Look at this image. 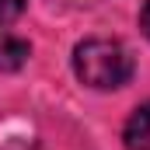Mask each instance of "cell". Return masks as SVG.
<instances>
[{"label": "cell", "mask_w": 150, "mask_h": 150, "mask_svg": "<svg viewBox=\"0 0 150 150\" xmlns=\"http://www.w3.org/2000/svg\"><path fill=\"white\" fill-rule=\"evenodd\" d=\"M74 70L87 87L115 91L133 77V56L115 38H84L74 49Z\"/></svg>", "instance_id": "1"}, {"label": "cell", "mask_w": 150, "mask_h": 150, "mask_svg": "<svg viewBox=\"0 0 150 150\" xmlns=\"http://www.w3.org/2000/svg\"><path fill=\"white\" fill-rule=\"evenodd\" d=\"M122 140H126L129 150H150V101H143L129 115V122L122 129Z\"/></svg>", "instance_id": "2"}, {"label": "cell", "mask_w": 150, "mask_h": 150, "mask_svg": "<svg viewBox=\"0 0 150 150\" xmlns=\"http://www.w3.org/2000/svg\"><path fill=\"white\" fill-rule=\"evenodd\" d=\"M28 56H32V49H28L25 38L11 35V32H0V74L21 70V67L28 63Z\"/></svg>", "instance_id": "3"}, {"label": "cell", "mask_w": 150, "mask_h": 150, "mask_svg": "<svg viewBox=\"0 0 150 150\" xmlns=\"http://www.w3.org/2000/svg\"><path fill=\"white\" fill-rule=\"evenodd\" d=\"M25 11V0H0V25H11Z\"/></svg>", "instance_id": "4"}, {"label": "cell", "mask_w": 150, "mask_h": 150, "mask_svg": "<svg viewBox=\"0 0 150 150\" xmlns=\"http://www.w3.org/2000/svg\"><path fill=\"white\" fill-rule=\"evenodd\" d=\"M140 25H143V32H147V38H150V0L143 4V14H140Z\"/></svg>", "instance_id": "5"}]
</instances>
